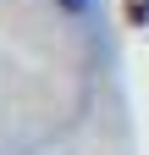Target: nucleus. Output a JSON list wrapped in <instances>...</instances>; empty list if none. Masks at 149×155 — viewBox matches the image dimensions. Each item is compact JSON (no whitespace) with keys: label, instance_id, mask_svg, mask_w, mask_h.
I'll return each mask as SVG.
<instances>
[{"label":"nucleus","instance_id":"1","mask_svg":"<svg viewBox=\"0 0 149 155\" xmlns=\"http://www.w3.org/2000/svg\"><path fill=\"white\" fill-rule=\"evenodd\" d=\"M61 6H66V11H83V6H88V0H61Z\"/></svg>","mask_w":149,"mask_h":155}]
</instances>
